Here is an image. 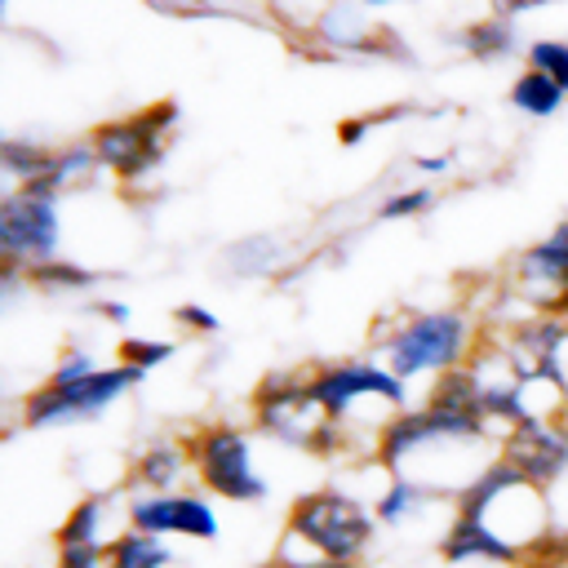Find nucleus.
<instances>
[{
    "instance_id": "nucleus-1",
    "label": "nucleus",
    "mask_w": 568,
    "mask_h": 568,
    "mask_svg": "<svg viewBox=\"0 0 568 568\" xmlns=\"http://www.w3.org/2000/svg\"><path fill=\"white\" fill-rule=\"evenodd\" d=\"M501 457V435L470 408H448L426 399L422 408H404L377 430L373 462L386 475H404L448 501Z\"/></svg>"
},
{
    "instance_id": "nucleus-2",
    "label": "nucleus",
    "mask_w": 568,
    "mask_h": 568,
    "mask_svg": "<svg viewBox=\"0 0 568 568\" xmlns=\"http://www.w3.org/2000/svg\"><path fill=\"white\" fill-rule=\"evenodd\" d=\"M373 506L351 488H311L288 506L275 564H359L377 537Z\"/></svg>"
},
{
    "instance_id": "nucleus-3",
    "label": "nucleus",
    "mask_w": 568,
    "mask_h": 568,
    "mask_svg": "<svg viewBox=\"0 0 568 568\" xmlns=\"http://www.w3.org/2000/svg\"><path fill=\"white\" fill-rule=\"evenodd\" d=\"M479 320L462 306H430V311H408L395 315L377 328V359L399 373L404 382L417 377H444L462 368L475 346H479Z\"/></svg>"
},
{
    "instance_id": "nucleus-4",
    "label": "nucleus",
    "mask_w": 568,
    "mask_h": 568,
    "mask_svg": "<svg viewBox=\"0 0 568 568\" xmlns=\"http://www.w3.org/2000/svg\"><path fill=\"white\" fill-rule=\"evenodd\" d=\"M253 430L293 448V453H306V457H320V462H337L355 448V439L328 417V408L311 395V382L306 373H271L262 377V386L253 390Z\"/></svg>"
},
{
    "instance_id": "nucleus-5",
    "label": "nucleus",
    "mask_w": 568,
    "mask_h": 568,
    "mask_svg": "<svg viewBox=\"0 0 568 568\" xmlns=\"http://www.w3.org/2000/svg\"><path fill=\"white\" fill-rule=\"evenodd\" d=\"M306 382H311V395L328 408V417L346 435L355 426L373 444H377V430L408 408V382L390 373L382 359H333V364L311 368Z\"/></svg>"
},
{
    "instance_id": "nucleus-6",
    "label": "nucleus",
    "mask_w": 568,
    "mask_h": 568,
    "mask_svg": "<svg viewBox=\"0 0 568 568\" xmlns=\"http://www.w3.org/2000/svg\"><path fill=\"white\" fill-rule=\"evenodd\" d=\"M457 515L479 519L484 528H493L501 541H510L515 550L537 546L550 532V506H546V488L524 479L515 466H506L501 457L488 462L453 501Z\"/></svg>"
},
{
    "instance_id": "nucleus-7",
    "label": "nucleus",
    "mask_w": 568,
    "mask_h": 568,
    "mask_svg": "<svg viewBox=\"0 0 568 568\" xmlns=\"http://www.w3.org/2000/svg\"><path fill=\"white\" fill-rule=\"evenodd\" d=\"M182 111L173 98L164 102H151L142 111H129V115H115V120H102L89 129V142L98 151V164L102 173H111L115 182L124 186H138L146 182L164 155H169V133L178 129Z\"/></svg>"
},
{
    "instance_id": "nucleus-8",
    "label": "nucleus",
    "mask_w": 568,
    "mask_h": 568,
    "mask_svg": "<svg viewBox=\"0 0 568 568\" xmlns=\"http://www.w3.org/2000/svg\"><path fill=\"white\" fill-rule=\"evenodd\" d=\"M191 462H195V479L204 493L222 497V501H266V479L257 470V453H253V430L235 426V422H209L200 426L191 439Z\"/></svg>"
},
{
    "instance_id": "nucleus-9",
    "label": "nucleus",
    "mask_w": 568,
    "mask_h": 568,
    "mask_svg": "<svg viewBox=\"0 0 568 568\" xmlns=\"http://www.w3.org/2000/svg\"><path fill=\"white\" fill-rule=\"evenodd\" d=\"M138 382H142V373L129 368V364L98 368L80 382H40L36 390L22 395L18 417H22L27 430H53V426H67V422H84V417H98L111 404H120Z\"/></svg>"
},
{
    "instance_id": "nucleus-10",
    "label": "nucleus",
    "mask_w": 568,
    "mask_h": 568,
    "mask_svg": "<svg viewBox=\"0 0 568 568\" xmlns=\"http://www.w3.org/2000/svg\"><path fill=\"white\" fill-rule=\"evenodd\" d=\"M53 191L44 186H9L0 195V262L31 271L36 262L58 257L62 213Z\"/></svg>"
},
{
    "instance_id": "nucleus-11",
    "label": "nucleus",
    "mask_w": 568,
    "mask_h": 568,
    "mask_svg": "<svg viewBox=\"0 0 568 568\" xmlns=\"http://www.w3.org/2000/svg\"><path fill=\"white\" fill-rule=\"evenodd\" d=\"M506 293L519 302V311L568 315V217L515 257Z\"/></svg>"
},
{
    "instance_id": "nucleus-12",
    "label": "nucleus",
    "mask_w": 568,
    "mask_h": 568,
    "mask_svg": "<svg viewBox=\"0 0 568 568\" xmlns=\"http://www.w3.org/2000/svg\"><path fill=\"white\" fill-rule=\"evenodd\" d=\"M124 515L142 532L160 537H182V541H217L222 537V515L217 506L195 493V488H173V493H129Z\"/></svg>"
},
{
    "instance_id": "nucleus-13",
    "label": "nucleus",
    "mask_w": 568,
    "mask_h": 568,
    "mask_svg": "<svg viewBox=\"0 0 568 568\" xmlns=\"http://www.w3.org/2000/svg\"><path fill=\"white\" fill-rule=\"evenodd\" d=\"M501 462L515 466L524 479L550 488L568 475V422L555 417H528L510 430H501Z\"/></svg>"
},
{
    "instance_id": "nucleus-14",
    "label": "nucleus",
    "mask_w": 568,
    "mask_h": 568,
    "mask_svg": "<svg viewBox=\"0 0 568 568\" xmlns=\"http://www.w3.org/2000/svg\"><path fill=\"white\" fill-rule=\"evenodd\" d=\"M439 559L448 568H462V564H524V550H515L510 541H501L493 528H484L479 519L470 515H448L444 532H439Z\"/></svg>"
},
{
    "instance_id": "nucleus-15",
    "label": "nucleus",
    "mask_w": 568,
    "mask_h": 568,
    "mask_svg": "<svg viewBox=\"0 0 568 568\" xmlns=\"http://www.w3.org/2000/svg\"><path fill=\"white\" fill-rule=\"evenodd\" d=\"M120 528H129V515H124V501L106 497V493H89L80 497L62 524H58V546H106Z\"/></svg>"
},
{
    "instance_id": "nucleus-16",
    "label": "nucleus",
    "mask_w": 568,
    "mask_h": 568,
    "mask_svg": "<svg viewBox=\"0 0 568 568\" xmlns=\"http://www.w3.org/2000/svg\"><path fill=\"white\" fill-rule=\"evenodd\" d=\"M191 475H195L191 444H178V439H155V444H146V448L133 457V466H129L133 493H173V488H186Z\"/></svg>"
},
{
    "instance_id": "nucleus-17",
    "label": "nucleus",
    "mask_w": 568,
    "mask_h": 568,
    "mask_svg": "<svg viewBox=\"0 0 568 568\" xmlns=\"http://www.w3.org/2000/svg\"><path fill=\"white\" fill-rule=\"evenodd\" d=\"M98 173H102V164H98L93 142L89 138H75V142H53L49 146V160H44V169H40V178L31 186H44L53 195H67V191L89 186Z\"/></svg>"
},
{
    "instance_id": "nucleus-18",
    "label": "nucleus",
    "mask_w": 568,
    "mask_h": 568,
    "mask_svg": "<svg viewBox=\"0 0 568 568\" xmlns=\"http://www.w3.org/2000/svg\"><path fill=\"white\" fill-rule=\"evenodd\" d=\"M435 506H448V497H439V493H430V488H422L404 475H386L382 493L373 497V515H377L382 528H413Z\"/></svg>"
},
{
    "instance_id": "nucleus-19",
    "label": "nucleus",
    "mask_w": 568,
    "mask_h": 568,
    "mask_svg": "<svg viewBox=\"0 0 568 568\" xmlns=\"http://www.w3.org/2000/svg\"><path fill=\"white\" fill-rule=\"evenodd\" d=\"M106 568H182V559L173 555L169 537L129 524L106 541Z\"/></svg>"
},
{
    "instance_id": "nucleus-20",
    "label": "nucleus",
    "mask_w": 568,
    "mask_h": 568,
    "mask_svg": "<svg viewBox=\"0 0 568 568\" xmlns=\"http://www.w3.org/2000/svg\"><path fill=\"white\" fill-rule=\"evenodd\" d=\"M457 44H462V53L475 58V62H501V58H510V53L519 49V31H515L510 18L484 13V18H475V22H466V27L457 31Z\"/></svg>"
},
{
    "instance_id": "nucleus-21",
    "label": "nucleus",
    "mask_w": 568,
    "mask_h": 568,
    "mask_svg": "<svg viewBox=\"0 0 568 568\" xmlns=\"http://www.w3.org/2000/svg\"><path fill=\"white\" fill-rule=\"evenodd\" d=\"M284 257V240L271 235V231H257V235H244L235 244L222 248V266L235 275V280H257V275H271Z\"/></svg>"
},
{
    "instance_id": "nucleus-22",
    "label": "nucleus",
    "mask_w": 568,
    "mask_h": 568,
    "mask_svg": "<svg viewBox=\"0 0 568 568\" xmlns=\"http://www.w3.org/2000/svg\"><path fill=\"white\" fill-rule=\"evenodd\" d=\"M510 106L519 111V115H528V120H550L559 106H564V89L550 80V75H541V71H532V67H524L515 80H510Z\"/></svg>"
},
{
    "instance_id": "nucleus-23",
    "label": "nucleus",
    "mask_w": 568,
    "mask_h": 568,
    "mask_svg": "<svg viewBox=\"0 0 568 568\" xmlns=\"http://www.w3.org/2000/svg\"><path fill=\"white\" fill-rule=\"evenodd\" d=\"M27 280H31V288L36 293H89L102 275L93 271V266H84V262H71V257H49V262H36L31 271H27Z\"/></svg>"
},
{
    "instance_id": "nucleus-24",
    "label": "nucleus",
    "mask_w": 568,
    "mask_h": 568,
    "mask_svg": "<svg viewBox=\"0 0 568 568\" xmlns=\"http://www.w3.org/2000/svg\"><path fill=\"white\" fill-rule=\"evenodd\" d=\"M49 146L53 142H36V138H4L0 142V169L13 186H31L49 160Z\"/></svg>"
},
{
    "instance_id": "nucleus-25",
    "label": "nucleus",
    "mask_w": 568,
    "mask_h": 568,
    "mask_svg": "<svg viewBox=\"0 0 568 568\" xmlns=\"http://www.w3.org/2000/svg\"><path fill=\"white\" fill-rule=\"evenodd\" d=\"M524 58H528L532 71L550 75V80L568 93V40H559V36H537V40H528Z\"/></svg>"
},
{
    "instance_id": "nucleus-26",
    "label": "nucleus",
    "mask_w": 568,
    "mask_h": 568,
    "mask_svg": "<svg viewBox=\"0 0 568 568\" xmlns=\"http://www.w3.org/2000/svg\"><path fill=\"white\" fill-rule=\"evenodd\" d=\"M173 355H178V346L164 342V337H124V342H120V364L138 368L142 377L155 373L160 364H169Z\"/></svg>"
},
{
    "instance_id": "nucleus-27",
    "label": "nucleus",
    "mask_w": 568,
    "mask_h": 568,
    "mask_svg": "<svg viewBox=\"0 0 568 568\" xmlns=\"http://www.w3.org/2000/svg\"><path fill=\"white\" fill-rule=\"evenodd\" d=\"M426 209H435V191L430 186H404V191H390L377 204V217L382 222H404V217H422Z\"/></svg>"
},
{
    "instance_id": "nucleus-28",
    "label": "nucleus",
    "mask_w": 568,
    "mask_h": 568,
    "mask_svg": "<svg viewBox=\"0 0 568 568\" xmlns=\"http://www.w3.org/2000/svg\"><path fill=\"white\" fill-rule=\"evenodd\" d=\"M102 364L93 359V351L89 346H67L62 355H58V364H53V373L44 377V382H80V377H89V373H98Z\"/></svg>"
},
{
    "instance_id": "nucleus-29",
    "label": "nucleus",
    "mask_w": 568,
    "mask_h": 568,
    "mask_svg": "<svg viewBox=\"0 0 568 568\" xmlns=\"http://www.w3.org/2000/svg\"><path fill=\"white\" fill-rule=\"evenodd\" d=\"M173 320H178V328H186V333H195V337H217V333H222L217 311H209V306H200V302H182V306L173 311Z\"/></svg>"
},
{
    "instance_id": "nucleus-30",
    "label": "nucleus",
    "mask_w": 568,
    "mask_h": 568,
    "mask_svg": "<svg viewBox=\"0 0 568 568\" xmlns=\"http://www.w3.org/2000/svg\"><path fill=\"white\" fill-rule=\"evenodd\" d=\"M395 115H404V111H382V115H359V120H342L337 124V142L342 146H359L377 124H386V120H395Z\"/></svg>"
},
{
    "instance_id": "nucleus-31",
    "label": "nucleus",
    "mask_w": 568,
    "mask_h": 568,
    "mask_svg": "<svg viewBox=\"0 0 568 568\" xmlns=\"http://www.w3.org/2000/svg\"><path fill=\"white\" fill-rule=\"evenodd\" d=\"M53 568H106V546H58Z\"/></svg>"
},
{
    "instance_id": "nucleus-32",
    "label": "nucleus",
    "mask_w": 568,
    "mask_h": 568,
    "mask_svg": "<svg viewBox=\"0 0 568 568\" xmlns=\"http://www.w3.org/2000/svg\"><path fill=\"white\" fill-rule=\"evenodd\" d=\"M151 9H164V13H182V18H209V13H222L213 0H146Z\"/></svg>"
},
{
    "instance_id": "nucleus-33",
    "label": "nucleus",
    "mask_w": 568,
    "mask_h": 568,
    "mask_svg": "<svg viewBox=\"0 0 568 568\" xmlns=\"http://www.w3.org/2000/svg\"><path fill=\"white\" fill-rule=\"evenodd\" d=\"M453 160H457L453 151H439V155H426V151H417V155H413L408 164H413V169H417L422 178H444V173L453 169Z\"/></svg>"
},
{
    "instance_id": "nucleus-34",
    "label": "nucleus",
    "mask_w": 568,
    "mask_h": 568,
    "mask_svg": "<svg viewBox=\"0 0 568 568\" xmlns=\"http://www.w3.org/2000/svg\"><path fill=\"white\" fill-rule=\"evenodd\" d=\"M546 0H493V13H501V18H524V13H532V9H541Z\"/></svg>"
},
{
    "instance_id": "nucleus-35",
    "label": "nucleus",
    "mask_w": 568,
    "mask_h": 568,
    "mask_svg": "<svg viewBox=\"0 0 568 568\" xmlns=\"http://www.w3.org/2000/svg\"><path fill=\"white\" fill-rule=\"evenodd\" d=\"M106 324H129V302H115V297H102L98 306H93Z\"/></svg>"
},
{
    "instance_id": "nucleus-36",
    "label": "nucleus",
    "mask_w": 568,
    "mask_h": 568,
    "mask_svg": "<svg viewBox=\"0 0 568 568\" xmlns=\"http://www.w3.org/2000/svg\"><path fill=\"white\" fill-rule=\"evenodd\" d=\"M271 568H359V564H271Z\"/></svg>"
},
{
    "instance_id": "nucleus-37",
    "label": "nucleus",
    "mask_w": 568,
    "mask_h": 568,
    "mask_svg": "<svg viewBox=\"0 0 568 568\" xmlns=\"http://www.w3.org/2000/svg\"><path fill=\"white\" fill-rule=\"evenodd\" d=\"M364 9H386V4H404V0H359Z\"/></svg>"
},
{
    "instance_id": "nucleus-38",
    "label": "nucleus",
    "mask_w": 568,
    "mask_h": 568,
    "mask_svg": "<svg viewBox=\"0 0 568 568\" xmlns=\"http://www.w3.org/2000/svg\"><path fill=\"white\" fill-rule=\"evenodd\" d=\"M359 568H364V564H359Z\"/></svg>"
}]
</instances>
